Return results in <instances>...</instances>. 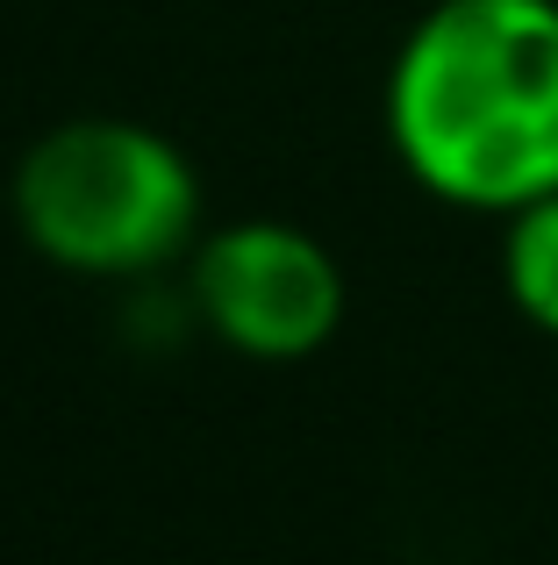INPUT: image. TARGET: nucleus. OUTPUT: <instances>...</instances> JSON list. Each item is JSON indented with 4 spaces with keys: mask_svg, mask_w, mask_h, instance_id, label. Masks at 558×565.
<instances>
[{
    "mask_svg": "<svg viewBox=\"0 0 558 565\" xmlns=\"http://www.w3.org/2000/svg\"><path fill=\"white\" fill-rule=\"evenodd\" d=\"M387 143L444 207L558 193V0H430L387 65Z\"/></svg>",
    "mask_w": 558,
    "mask_h": 565,
    "instance_id": "obj_1",
    "label": "nucleus"
},
{
    "mask_svg": "<svg viewBox=\"0 0 558 565\" xmlns=\"http://www.w3.org/2000/svg\"><path fill=\"white\" fill-rule=\"evenodd\" d=\"M502 287L530 330L558 337V193L502 215Z\"/></svg>",
    "mask_w": 558,
    "mask_h": 565,
    "instance_id": "obj_4",
    "label": "nucleus"
},
{
    "mask_svg": "<svg viewBox=\"0 0 558 565\" xmlns=\"http://www.w3.org/2000/svg\"><path fill=\"white\" fill-rule=\"evenodd\" d=\"M8 207L22 244L72 279H151L201 244L194 158L122 115L43 129L8 180Z\"/></svg>",
    "mask_w": 558,
    "mask_h": 565,
    "instance_id": "obj_2",
    "label": "nucleus"
},
{
    "mask_svg": "<svg viewBox=\"0 0 558 565\" xmlns=\"http://www.w3.org/2000/svg\"><path fill=\"white\" fill-rule=\"evenodd\" d=\"M344 265L293 222L251 215L201 230L186 258V316L223 351L258 365H301L344 330Z\"/></svg>",
    "mask_w": 558,
    "mask_h": 565,
    "instance_id": "obj_3",
    "label": "nucleus"
}]
</instances>
